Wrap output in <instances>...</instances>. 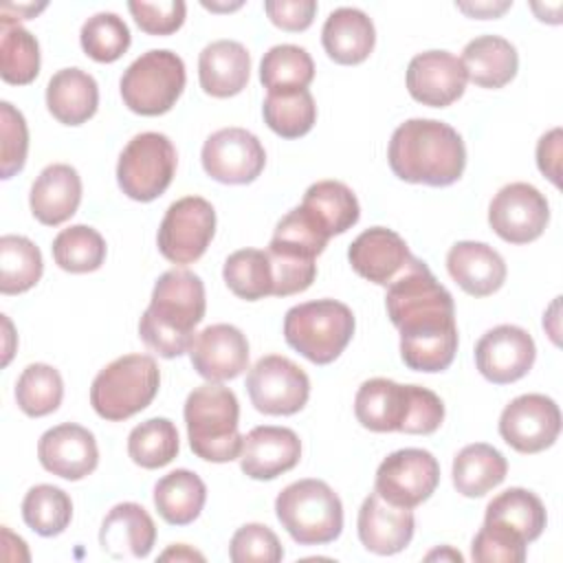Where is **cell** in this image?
<instances>
[{
    "label": "cell",
    "instance_id": "1",
    "mask_svg": "<svg viewBox=\"0 0 563 563\" xmlns=\"http://www.w3.org/2000/svg\"><path fill=\"white\" fill-rule=\"evenodd\" d=\"M385 308L400 332V358L416 372H444L457 352L455 303L429 266L416 262L387 286Z\"/></svg>",
    "mask_w": 563,
    "mask_h": 563
},
{
    "label": "cell",
    "instance_id": "2",
    "mask_svg": "<svg viewBox=\"0 0 563 563\" xmlns=\"http://www.w3.org/2000/svg\"><path fill=\"white\" fill-rule=\"evenodd\" d=\"M387 161L391 172L405 183L449 187L464 174L466 147L449 123L409 119L394 130Z\"/></svg>",
    "mask_w": 563,
    "mask_h": 563
},
{
    "label": "cell",
    "instance_id": "3",
    "mask_svg": "<svg viewBox=\"0 0 563 563\" xmlns=\"http://www.w3.org/2000/svg\"><path fill=\"white\" fill-rule=\"evenodd\" d=\"M205 310L202 279L187 268L165 271L154 284L147 310L141 314L139 336L158 356L176 358L189 350Z\"/></svg>",
    "mask_w": 563,
    "mask_h": 563
},
{
    "label": "cell",
    "instance_id": "4",
    "mask_svg": "<svg viewBox=\"0 0 563 563\" xmlns=\"http://www.w3.org/2000/svg\"><path fill=\"white\" fill-rule=\"evenodd\" d=\"M185 424L191 451L207 462H231L240 457L244 435H240V402L220 383L196 387L185 400Z\"/></svg>",
    "mask_w": 563,
    "mask_h": 563
},
{
    "label": "cell",
    "instance_id": "5",
    "mask_svg": "<svg viewBox=\"0 0 563 563\" xmlns=\"http://www.w3.org/2000/svg\"><path fill=\"white\" fill-rule=\"evenodd\" d=\"M275 515L299 545L332 543L343 530V504L323 479L288 484L275 499Z\"/></svg>",
    "mask_w": 563,
    "mask_h": 563
},
{
    "label": "cell",
    "instance_id": "6",
    "mask_svg": "<svg viewBox=\"0 0 563 563\" xmlns=\"http://www.w3.org/2000/svg\"><path fill=\"white\" fill-rule=\"evenodd\" d=\"M352 310L336 299H317L292 306L284 317L286 343L314 365L341 356L354 334Z\"/></svg>",
    "mask_w": 563,
    "mask_h": 563
},
{
    "label": "cell",
    "instance_id": "7",
    "mask_svg": "<svg viewBox=\"0 0 563 563\" xmlns=\"http://www.w3.org/2000/svg\"><path fill=\"white\" fill-rule=\"evenodd\" d=\"M161 372L150 354H125L108 363L90 385V405L103 420H128L158 394Z\"/></svg>",
    "mask_w": 563,
    "mask_h": 563
},
{
    "label": "cell",
    "instance_id": "8",
    "mask_svg": "<svg viewBox=\"0 0 563 563\" xmlns=\"http://www.w3.org/2000/svg\"><path fill=\"white\" fill-rule=\"evenodd\" d=\"M185 81L183 59L174 51L152 48L125 68L119 90L128 110L141 117H158L176 106Z\"/></svg>",
    "mask_w": 563,
    "mask_h": 563
},
{
    "label": "cell",
    "instance_id": "9",
    "mask_svg": "<svg viewBox=\"0 0 563 563\" xmlns=\"http://www.w3.org/2000/svg\"><path fill=\"white\" fill-rule=\"evenodd\" d=\"M176 147L161 132H141L128 141L117 163L121 191L139 202H152L165 194L176 174Z\"/></svg>",
    "mask_w": 563,
    "mask_h": 563
},
{
    "label": "cell",
    "instance_id": "10",
    "mask_svg": "<svg viewBox=\"0 0 563 563\" xmlns=\"http://www.w3.org/2000/svg\"><path fill=\"white\" fill-rule=\"evenodd\" d=\"M216 233V209L200 196L172 202L158 227V251L172 264L200 260Z\"/></svg>",
    "mask_w": 563,
    "mask_h": 563
},
{
    "label": "cell",
    "instance_id": "11",
    "mask_svg": "<svg viewBox=\"0 0 563 563\" xmlns=\"http://www.w3.org/2000/svg\"><path fill=\"white\" fill-rule=\"evenodd\" d=\"M251 405L266 416H292L310 396L308 374L282 354L262 356L246 374Z\"/></svg>",
    "mask_w": 563,
    "mask_h": 563
},
{
    "label": "cell",
    "instance_id": "12",
    "mask_svg": "<svg viewBox=\"0 0 563 563\" xmlns=\"http://www.w3.org/2000/svg\"><path fill=\"white\" fill-rule=\"evenodd\" d=\"M440 484V464L424 449H400L389 453L376 468L374 490L389 504L416 508L427 501Z\"/></svg>",
    "mask_w": 563,
    "mask_h": 563
},
{
    "label": "cell",
    "instance_id": "13",
    "mask_svg": "<svg viewBox=\"0 0 563 563\" xmlns=\"http://www.w3.org/2000/svg\"><path fill=\"white\" fill-rule=\"evenodd\" d=\"M550 222L545 196L530 183L501 187L488 207L490 229L510 244H528L541 238Z\"/></svg>",
    "mask_w": 563,
    "mask_h": 563
},
{
    "label": "cell",
    "instance_id": "14",
    "mask_svg": "<svg viewBox=\"0 0 563 563\" xmlns=\"http://www.w3.org/2000/svg\"><path fill=\"white\" fill-rule=\"evenodd\" d=\"M561 433L559 405L545 394H523L510 400L499 416L501 440L519 453H539Z\"/></svg>",
    "mask_w": 563,
    "mask_h": 563
},
{
    "label": "cell",
    "instance_id": "15",
    "mask_svg": "<svg viewBox=\"0 0 563 563\" xmlns=\"http://www.w3.org/2000/svg\"><path fill=\"white\" fill-rule=\"evenodd\" d=\"M200 161L213 180L246 185L264 172L266 152L253 132L244 128H222L205 141Z\"/></svg>",
    "mask_w": 563,
    "mask_h": 563
},
{
    "label": "cell",
    "instance_id": "16",
    "mask_svg": "<svg viewBox=\"0 0 563 563\" xmlns=\"http://www.w3.org/2000/svg\"><path fill=\"white\" fill-rule=\"evenodd\" d=\"M537 358V345L528 330L510 323L490 328L475 343V365L479 374L495 383L508 385L523 378Z\"/></svg>",
    "mask_w": 563,
    "mask_h": 563
},
{
    "label": "cell",
    "instance_id": "17",
    "mask_svg": "<svg viewBox=\"0 0 563 563\" xmlns=\"http://www.w3.org/2000/svg\"><path fill=\"white\" fill-rule=\"evenodd\" d=\"M466 70L449 51H424L411 57L407 66L409 95L429 108H446L466 90Z\"/></svg>",
    "mask_w": 563,
    "mask_h": 563
},
{
    "label": "cell",
    "instance_id": "18",
    "mask_svg": "<svg viewBox=\"0 0 563 563\" xmlns=\"http://www.w3.org/2000/svg\"><path fill=\"white\" fill-rule=\"evenodd\" d=\"M187 352L194 369L211 383L238 378L249 369V341L244 332L231 323L207 325L194 334Z\"/></svg>",
    "mask_w": 563,
    "mask_h": 563
},
{
    "label": "cell",
    "instance_id": "19",
    "mask_svg": "<svg viewBox=\"0 0 563 563\" xmlns=\"http://www.w3.org/2000/svg\"><path fill=\"white\" fill-rule=\"evenodd\" d=\"M347 260L363 279L389 286L416 262V255H411L407 242L396 231L372 227L350 244Z\"/></svg>",
    "mask_w": 563,
    "mask_h": 563
},
{
    "label": "cell",
    "instance_id": "20",
    "mask_svg": "<svg viewBox=\"0 0 563 563\" xmlns=\"http://www.w3.org/2000/svg\"><path fill=\"white\" fill-rule=\"evenodd\" d=\"M37 457L48 473L77 482L97 468L99 449L92 431L75 422H64L42 433Z\"/></svg>",
    "mask_w": 563,
    "mask_h": 563
},
{
    "label": "cell",
    "instance_id": "21",
    "mask_svg": "<svg viewBox=\"0 0 563 563\" xmlns=\"http://www.w3.org/2000/svg\"><path fill=\"white\" fill-rule=\"evenodd\" d=\"M413 387L389 378H369L361 383L354 396L356 420L376 433H407L413 407Z\"/></svg>",
    "mask_w": 563,
    "mask_h": 563
},
{
    "label": "cell",
    "instance_id": "22",
    "mask_svg": "<svg viewBox=\"0 0 563 563\" xmlns=\"http://www.w3.org/2000/svg\"><path fill=\"white\" fill-rule=\"evenodd\" d=\"M301 460L299 435L288 427L262 424L244 435L240 468L251 479H275Z\"/></svg>",
    "mask_w": 563,
    "mask_h": 563
},
{
    "label": "cell",
    "instance_id": "23",
    "mask_svg": "<svg viewBox=\"0 0 563 563\" xmlns=\"http://www.w3.org/2000/svg\"><path fill=\"white\" fill-rule=\"evenodd\" d=\"M356 530L365 550L389 556L411 543L416 519L411 508L394 506L374 490L361 504Z\"/></svg>",
    "mask_w": 563,
    "mask_h": 563
},
{
    "label": "cell",
    "instance_id": "24",
    "mask_svg": "<svg viewBox=\"0 0 563 563\" xmlns=\"http://www.w3.org/2000/svg\"><path fill=\"white\" fill-rule=\"evenodd\" d=\"M446 271L453 282L471 297H488L506 282L504 257L486 242L462 240L446 253Z\"/></svg>",
    "mask_w": 563,
    "mask_h": 563
},
{
    "label": "cell",
    "instance_id": "25",
    "mask_svg": "<svg viewBox=\"0 0 563 563\" xmlns=\"http://www.w3.org/2000/svg\"><path fill=\"white\" fill-rule=\"evenodd\" d=\"M154 541V519L141 504H117L101 521L99 543L112 559H145L152 552Z\"/></svg>",
    "mask_w": 563,
    "mask_h": 563
},
{
    "label": "cell",
    "instance_id": "26",
    "mask_svg": "<svg viewBox=\"0 0 563 563\" xmlns=\"http://www.w3.org/2000/svg\"><path fill=\"white\" fill-rule=\"evenodd\" d=\"M81 202V178L75 167L66 163H53L35 178L29 205L37 222L57 227L70 220Z\"/></svg>",
    "mask_w": 563,
    "mask_h": 563
},
{
    "label": "cell",
    "instance_id": "27",
    "mask_svg": "<svg viewBox=\"0 0 563 563\" xmlns=\"http://www.w3.org/2000/svg\"><path fill=\"white\" fill-rule=\"evenodd\" d=\"M251 75V55L235 40H216L198 55L200 88L218 99L242 92Z\"/></svg>",
    "mask_w": 563,
    "mask_h": 563
},
{
    "label": "cell",
    "instance_id": "28",
    "mask_svg": "<svg viewBox=\"0 0 563 563\" xmlns=\"http://www.w3.org/2000/svg\"><path fill=\"white\" fill-rule=\"evenodd\" d=\"M321 44L332 62L343 66L361 64L376 44L374 22L361 9L339 7L323 22Z\"/></svg>",
    "mask_w": 563,
    "mask_h": 563
},
{
    "label": "cell",
    "instance_id": "29",
    "mask_svg": "<svg viewBox=\"0 0 563 563\" xmlns=\"http://www.w3.org/2000/svg\"><path fill=\"white\" fill-rule=\"evenodd\" d=\"M99 106V86L81 68L57 70L46 86V108L64 125H81L95 117Z\"/></svg>",
    "mask_w": 563,
    "mask_h": 563
},
{
    "label": "cell",
    "instance_id": "30",
    "mask_svg": "<svg viewBox=\"0 0 563 563\" xmlns=\"http://www.w3.org/2000/svg\"><path fill=\"white\" fill-rule=\"evenodd\" d=\"M466 77L479 88H504L519 68L517 48L501 35H479L471 40L460 57Z\"/></svg>",
    "mask_w": 563,
    "mask_h": 563
},
{
    "label": "cell",
    "instance_id": "31",
    "mask_svg": "<svg viewBox=\"0 0 563 563\" xmlns=\"http://www.w3.org/2000/svg\"><path fill=\"white\" fill-rule=\"evenodd\" d=\"M508 473L506 457L486 442L464 446L453 457V486L464 497H484L497 488Z\"/></svg>",
    "mask_w": 563,
    "mask_h": 563
},
{
    "label": "cell",
    "instance_id": "32",
    "mask_svg": "<svg viewBox=\"0 0 563 563\" xmlns=\"http://www.w3.org/2000/svg\"><path fill=\"white\" fill-rule=\"evenodd\" d=\"M299 207H303L330 238L352 229L361 216L354 191L341 180L312 183Z\"/></svg>",
    "mask_w": 563,
    "mask_h": 563
},
{
    "label": "cell",
    "instance_id": "33",
    "mask_svg": "<svg viewBox=\"0 0 563 563\" xmlns=\"http://www.w3.org/2000/svg\"><path fill=\"white\" fill-rule=\"evenodd\" d=\"M205 501V482L187 468H176L163 475L154 486V506L169 526H187L198 519Z\"/></svg>",
    "mask_w": 563,
    "mask_h": 563
},
{
    "label": "cell",
    "instance_id": "34",
    "mask_svg": "<svg viewBox=\"0 0 563 563\" xmlns=\"http://www.w3.org/2000/svg\"><path fill=\"white\" fill-rule=\"evenodd\" d=\"M484 521L504 526L517 532L526 543H532L545 530L548 512L543 501L534 493L512 486L488 501Z\"/></svg>",
    "mask_w": 563,
    "mask_h": 563
},
{
    "label": "cell",
    "instance_id": "35",
    "mask_svg": "<svg viewBox=\"0 0 563 563\" xmlns=\"http://www.w3.org/2000/svg\"><path fill=\"white\" fill-rule=\"evenodd\" d=\"M312 79L314 62L301 46L277 44L268 48L260 62V81L268 92L303 90Z\"/></svg>",
    "mask_w": 563,
    "mask_h": 563
},
{
    "label": "cell",
    "instance_id": "36",
    "mask_svg": "<svg viewBox=\"0 0 563 563\" xmlns=\"http://www.w3.org/2000/svg\"><path fill=\"white\" fill-rule=\"evenodd\" d=\"M44 271L40 249L24 235L0 238V292L20 295L31 290Z\"/></svg>",
    "mask_w": 563,
    "mask_h": 563
},
{
    "label": "cell",
    "instance_id": "37",
    "mask_svg": "<svg viewBox=\"0 0 563 563\" xmlns=\"http://www.w3.org/2000/svg\"><path fill=\"white\" fill-rule=\"evenodd\" d=\"M262 114L266 125L282 139H299L312 130L317 121V106L308 88L268 92Z\"/></svg>",
    "mask_w": 563,
    "mask_h": 563
},
{
    "label": "cell",
    "instance_id": "38",
    "mask_svg": "<svg viewBox=\"0 0 563 563\" xmlns=\"http://www.w3.org/2000/svg\"><path fill=\"white\" fill-rule=\"evenodd\" d=\"M328 240L330 235L317 224V220L303 207H295L277 222L268 251L301 260H317Z\"/></svg>",
    "mask_w": 563,
    "mask_h": 563
},
{
    "label": "cell",
    "instance_id": "39",
    "mask_svg": "<svg viewBox=\"0 0 563 563\" xmlns=\"http://www.w3.org/2000/svg\"><path fill=\"white\" fill-rule=\"evenodd\" d=\"M229 290L246 301H257L273 295V268L266 251L240 249L231 253L222 268Z\"/></svg>",
    "mask_w": 563,
    "mask_h": 563
},
{
    "label": "cell",
    "instance_id": "40",
    "mask_svg": "<svg viewBox=\"0 0 563 563\" xmlns=\"http://www.w3.org/2000/svg\"><path fill=\"white\" fill-rule=\"evenodd\" d=\"M178 429L169 418H150L128 435V455L143 468L167 466L178 455Z\"/></svg>",
    "mask_w": 563,
    "mask_h": 563
},
{
    "label": "cell",
    "instance_id": "41",
    "mask_svg": "<svg viewBox=\"0 0 563 563\" xmlns=\"http://www.w3.org/2000/svg\"><path fill=\"white\" fill-rule=\"evenodd\" d=\"M22 519L40 537H57L73 519V501L59 486L37 484L22 499Z\"/></svg>",
    "mask_w": 563,
    "mask_h": 563
},
{
    "label": "cell",
    "instance_id": "42",
    "mask_svg": "<svg viewBox=\"0 0 563 563\" xmlns=\"http://www.w3.org/2000/svg\"><path fill=\"white\" fill-rule=\"evenodd\" d=\"M51 251L62 271L92 273L106 260V240L88 224H73L55 235Z\"/></svg>",
    "mask_w": 563,
    "mask_h": 563
},
{
    "label": "cell",
    "instance_id": "43",
    "mask_svg": "<svg viewBox=\"0 0 563 563\" xmlns=\"http://www.w3.org/2000/svg\"><path fill=\"white\" fill-rule=\"evenodd\" d=\"M64 398L62 374L46 363H31L22 369L15 383V402L31 416L42 418L53 413Z\"/></svg>",
    "mask_w": 563,
    "mask_h": 563
},
{
    "label": "cell",
    "instance_id": "44",
    "mask_svg": "<svg viewBox=\"0 0 563 563\" xmlns=\"http://www.w3.org/2000/svg\"><path fill=\"white\" fill-rule=\"evenodd\" d=\"M40 73V44L20 24H0V77L13 86L31 84Z\"/></svg>",
    "mask_w": 563,
    "mask_h": 563
},
{
    "label": "cell",
    "instance_id": "45",
    "mask_svg": "<svg viewBox=\"0 0 563 563\" xmlns=\"http://www.w3.org/2000/svg\"><path fill=\"white\" fill-rule=\"evenodd\" d=\"M79 42L90 59L99 64H110L130 48L132 35L123 18L112 11H99L84 22Z\"/></svg>",
    "mask_w": 563,
    "mask_h": 563
},
{
    "label": "cell",
    "instance_id": "46",
    "mask_svg": "<svg viewBox=\"0 0 563 563\" xmlns=\"http://www.w3.org/2000/svg\"><path fill=\"white\" fill-rule=\"evenodd\" d=\"M526 545L517 532L484 521L471 543V559L477 563H521L526 561Z\"/></svg>",
    "mask_w": 563,
    "mask_h": 563
},
{
    "label": "cell",
    "instance_id": "47",
    "mask_svg": "<svg viewBox=\"0 0 563 563\" xmlns=\"http://www.w3.org/2000/svg\"><path fill=\"white\" fill-rule=\"evenodd\" d=\"M229 556L233 563H277L284 559V548L268 526L244 523L231 537Z\"/></svg>",
    "mask_w": 563,
    "mask_h": 563
},
{
    "label": "cell",
    "instance_id": "48",
    "mask_svg": "<svg viewBox=\"0 0 563 563\" xmlns=\"http://www.w3.org/2000/svg\"><path fill=\"white\" fill-rule=\"evenodd\" d=\"M0 172L2 178H11L22 172L29 152V128L20 110L9 101L0 103Z\"/></svg>",
    "mask_w": 563,
    "mask_h": 563
},
{
    "label": "cell",
    "instance_id": "49",
    "mask_svg": "<svg viewBox=\"0 0 563 563\" xmlns=\"http://www.w3.org/2000/svg\"><path fill=\"white\" fill-rule=\"evenodd\" d=\"M128 9L141 31L150 35H172L176 33L187 15V4L183 0H161V2H128Z\"/></svg>",
    "mask_w": 563,
    "mask_h": 563
},
{
    "label": "cell",
    "instance_id": "50",
    "mask_svg": "<svg viewBox=\"0 0 563 563\" xmlns=\"http://www.w3.org/2000/svg\"><path fill=\"white\" fill-rule=\"evenodd\" d=\"M268 253L271 268H273V295L275 297H288L303 292L312 286L317 277V264L314 260H301L279 253Z\"/></svg>",
    "mask_w": 563,
    "mask_h": 563
},
{
    "label": "cell",
    "instance_id": "51",
    "mask_svg": "<svg viewBox=\"0 0 563 563\" xmlns=\"http://www.w3.org/2000/svg\"><path fill=\"white\" fill-rule=\"evenodd\" d=\"M264 11L277 29L299 33L312 24L317 13V2L314 0H266Z\"/></svg>",
    "mask_w": 563,
    "mask_h": 563
},
{
    "label": "cell",
    "instance_id": "52",
    "mask_svg": "<svg viewBox=\"0 0 563 563\" xmlns=\"http://www.w3.org/2000/svg\"><path fill=\"white\" fill-rule=\"evenodd\" d=\"M559 158H561V130L554 128L548 134H543L537 143V165L543 176H548L556 187L559 180Z\"/></svg>",
    "mask_w": 563,
    "mask_h": 563
},
{
    "label": "cell",
    "instance_id": "53",
    "mask_svg": "<svg viewBox=\"0 0 563 563\" xmlns=\"http://www.w3.org/2000/svg\"><path fill=\"white\" fill-rule=\"evenodd\" d=\"M462 13L471 15V18H499L506 9L512 7V2H473V4H466V2H457L455 4Z\"/></svg>",
    "mask_w": 563,
    "mask_h": 563
},
{
    "label": "cell",
    "instance_id": "54",
    "mask_svg": "<svg viewBox=\"0 0 563 563\" xmlns=\"http://www.w3.org/2000/svg\"><path fill=\"white\" fill-rule=\"evenodd\" d=\"M169 559H176V561H194V559L205 561V556H202L200 552L187 548L185 543H174L169 550H165V552L161 554V561H169Z\"/></svg>",
    "mask_w": 563,
    "mask_h": 563
},
{
    "label": "cell",
    "instance_id": "55",
    "mask_svg": "<svg viewBox=\"0 0 563 563\" xmlns=\"http://www.w3.org/2000/svg\"><path fill=\"white\" fill-rule=\"evenodd\" d=\"M46 4H4L2 9L7 11H15L18 20H29V18H35Z\"/></svg>",
    "mask_w": 563,
    "mask_h": 563
},
{
    "label": "cell",
    "instance_id": "56",
    "mask_svg": "<svg viewBox=\"0 0 563 563\" xmlns=\"http://www.w3.org/2000/svg\"><path fill=\"white\" fill-rule=\"evenodd\" d=\"M433 559H453V561H462V554L455 552V550H451V548H444L442 552L435 550V552H429V554H427V561H433Z\"/></svg>",
    "mask_w": 563,
    "mask_h": 563
}]
</instances>
